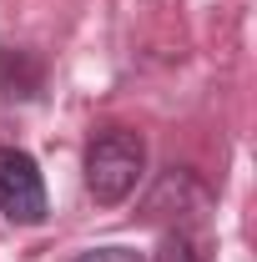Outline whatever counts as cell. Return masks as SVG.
I'll return each instance as SVG.
<instances>
[{
  "label": "cell",
  "instance_id": "2",
  "mask_svg": "<svg viewBox=\"0 0 257 262\" xmlns=\"http://www.w3.org/2000/svg\"><path fill=\"white\" fill-rule=\"evenodd\" d=\"M0 212L15 227H40L51 202H46V182L31 151L20 146H0Z\"/></svg>",
  "mask_w": 257,
  "mask_h": 262
},
{
  "label": "cell",
  "instance_id": "4",
  "mask_svg": "<svg viewBox=\"0 0 257 262\" xmlns=\"http://www.w3.org/2000/svg\"><path fill=\"white\" fill-rule=\"evenodd\" d=\"M152 262H202V252H197V242L187 232H172V237H161V247L152 252Z\"/></svg>",
  "mask_w": 257,
  "mask_h": 262
},
{
  "label": "cell",
  "instance_id": "3",
  "mask_svg": "<svg viewBox=\"0 0 257 262\" xmlns=\"http://www.w3.org/2000/svg\"><path fill=\"white\" fill-rule=\"evenodd\" d=\"M46 86V66L26 46H0V106H20Z\"/></svg>",
  "mask_w": 257,
  "mask_h": 262
},
{
  "label": "cell",
  "instance_id": "5",
  "mask_svg": "<svg viewBox=\"0 0 257 262\" xmlns=\"http://www.w3.org/2000/svg\"><path fill=\"white\" fill-rule=\"evenodd\" d=\"M76 262H146L136 247H91V252H81Z\"/></svg>",
  "mask_w": 257,
  "mask_h": 262
},
{
  "label": "cell",
  "instance_id": "1",
  "mask_svg": "<svg viewBox=\"0 0 257 262\" xmlns=\"http://www.w3.org/2000/svg\"><path fill=\"white\" fill-rule=\"evenodd\" d=\"M81 171H86V192L96 207H121L146 177V141L126 126H106L91 136Z\"/></svg>",
  "mask_w": 257,
  "mask_h": 262
}]
</instances>
